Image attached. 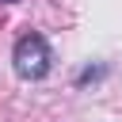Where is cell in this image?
<instances>
[{
	"mask_svg": "<svg viewBox=\"0 0 122 122\" xmlns=\"http://www.w3.org/2000/svg\"><path fill=\"white\" fill-rule=\"evenodd\" d=\"M11 61H15V72L23 76V80H42L46 72H50V46H46V38L42 34H23L19 42H15V53H11Z\"/></svg>",
	"mask_w": 122,
	"mask_h": 122,
	"instance_id": "6da1fadb",
	"label": "cell"
},
{
	"mask_svg": "<svg viewBox=\"0 0 122 122\" xmlns=\"http://www.w3.org/2000/svg\"><path fill=\"white\" fill-rule=\"evenodd\" d=\"M0 4H15V0H0Z\"/></svg>",
	"mask_w": 122,
	"mask_h": 122,
	"instance_id": "7a4b0ae2",
	"label": "cell"
}]
</instances>
